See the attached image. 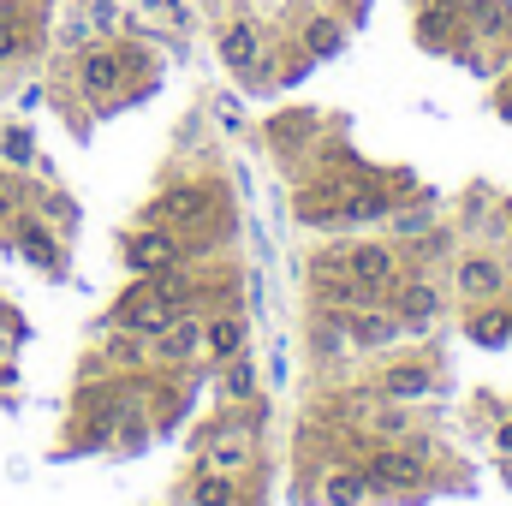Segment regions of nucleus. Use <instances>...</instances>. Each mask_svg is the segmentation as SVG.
Here are the masks:
<instances>
[{
	"instance_id": "1",
	"label": "nucleus",
	"mask_w": 512,
	"mask_h": 506,
	"mask_svg": "<svg viewBox=\"0 0 512 506\" xmlns=\"http://www.w3.org/2000/svg\"><path fill=\"white\" fill-rule=\"evenodd\" d=\"M358 471H364L370 495H393V501H411V495H417V489L429 483V471H435V447H429V441H417V435H405V441L370 447V453L358 459Z\"/></svg>"
},
{
	"instance_id": "2",
	"label": "nucleus",
	"mask_w": 512,
	"mask_h": 506,
	"mask_svg": "<svg viewBox=\"0 0 512 506\" xmlns=\"http://www.w3.org/2000/svg\"><path fill=\"white\" fill-rule=\"evenodd\" d=\"M215 215H221V191L197 185V179L173 185L149 203V227H173V233H203V227H215Z\"/></svg>"
},
{
	"instance_id": "3",
	"label": "nucleus",
	"mask_w": 512,
	"mask_h": 506,
	"mask_svg": "<svg viewBox=\"0 0 512 506\" xmlns=\"http://www.w3.org/2000/svg\"><path fill=\"white\" fill-rule=\"evenodd\" d=\"M346 274L358 280L364 304H387V292L405 280V262L393 245H346Z\"/></svg>"
},
{
	"instance_id": "4",
	"label": "nucleus",
	"mask_w": 512,
	"mask_h": 506,
	"mask_svg": "<svg viewBox=\"0 0 512 506\" xmlns=\"http://www.w3.org/2000/svg\"><path fill=\"white\" fill-rule=\"evenodd\" d=\"M179 310H185V304L161 298V292H155V280H137L126 298L114 304V316H108V322H114V328H131V334H143V340H155V334H161Z\"/></svg>"
},
{
	"instance_id": "5",
	"label": "nucleus",
	"mask_w": 512,
	"mask_h": 506,
	"mask_svg": "<svg viewBox=\"0 0 512 506\" xmlns=\"http://www.w3.org/2000/svg\"><path fill=\"white\" fill-rule=\"evenodd\" d=\"M387 310L399 316L405 334H429L435 316H441V286H435L429 274H405V280L387 292Z\"/></svg>"
},
{
	"instance_id": "6",
	"label": "nucleus",
	"mask_w": 512,
	"mask_h": 506,
	"mask_svg": "<svg viewBox=\"0 0 512 506\" xmlns=\"http://www.w3.org/2000/svg\"><path fill=\"white\" fill-rule=\"evenodd\" d=\"M173 262H185V245H179L173 227H137L126 239V268L137 280H155V274L173 268Z\"/></svg>"
},
{
	"instance_id": "7",
	"label": "nucleus",
	"mask_w": 512,
	"mask_h": 506,
	"mask_svg": "<svg viewBox=\"0 0 512 506\" xmlns=\"http://www.w3.org/2000/svg\"><path fill=\"white\" fill-rule=\"evenodd\" d=\"M149 346H155V358H161L167 370H185L191 358H203V310H197V304H185V310H179V316L149 340Z\"/></svg>"
},
{
	"instance_id": "8",
	"label": "nucleus",
	"mask_w": 512,
	"mask_h": 506,
	"mask_svg": "<svg viewBox=\"0 0 512 506\" xmlns=\"http://www.w3.org/2000/svg\"><path fill=\"white\" fill-rule=\"evenodd\" d=\"M126 54L120 48H84L78 54V90L90 96V102H108V96H120L126 90Z\"/></svg>"
},
{
	"instance_id": "9",
	"label": "nucleus",
	"mask_w": 512,
	"mask_h": 506,
	"mask_svg": "<svg viewBox=\"0 0 512 506\" xmlns=\"http://www.w3.org/2000/svg\"><path fill=\"white\" fill-rule=\"evenodd\" d=\"M453 286H459V298H465V304H489V298H501V292H507V262H501V256H489V251L459 256V262H453Z\"/></svg>"
},
{
	"instance_id": "10",
	"label": "nucleus",
	"mask_w": 512,
	"mask_h": 506,
	"mask_svg": "<svg viewBox=\"0 0 512 506\" xmlns=\"http://www.w3.org/2000/svg\"><path fill=\"white\" fill-rule=\"evenodd\" d=\"M256 459V435L251 423H221L215 435H209V447H203V471H227V477H239V471H251Z\"/></svg>"
},
{
	"instance_id": "11",
	"label": "nucleus",
	"mask_w": 512,
	"mask_h": 506,
	"mask_svg": "<svg viewBox=\"0 0 512 506\" xmlns=\"http://www.w3.org/2000/svg\"><path fill=\"white\" fill-rule=\"evenodd\" d=\"M411 30H417V48H429V54H447V48L465 36V12H459L453 0H423Z\"/></svg>"
},
{
	"instance_id": "12",
	"label": "nucleus",
	"mask_w": 512,
	"mask_h": 506,
	"mask_svg": "<svg viewBox=\"0 0 512 506\" xmlns=\"http://www.w3.org/2000/svg\"><path fill=\"white\" fill-rule=\"evenodd\" d=\"M346 334H352V346L382 352V346H393L405 328H399V316L382 310V304H352V310H346Z\"/></svg>"
},
{
	"instance_id": "13",
	"label": "nucleus",
	"mask_w": 512,
	"mask_h": 506,
	"mask_svg": "<svg viewBox=\"0 0 512 506\" xmlns=\"http://www.w3.org/2000/svg\"><path fill=\"white\" fill-rule=\"evenodd\" d=\"M358 423H364V435L387 447V441H405L411 435V405L405 399H387V393H370V405L358 411Z\"/></svg>"
},
{
	"instance_id": "14",
	"label": "nucleus",
	"mask_w": 512,
	"mask_h": 506,
	"mask_svg": "<svg viewBox=\"0 0 512 506\" xmlns=\"http://www.w3.org/2000/svg\"><path fill=\"white\" fill-rule=\"evenodd\" d=\"M245 340H251V322H245L239 310H215V316H203V352H209L215 364H233V358L245 352Z\"/></svg>"
},
{
	"instance_id": "15",
	"label": "nucleus",
	"mask_w": 512,
	"mask_h": 506,
	"mask_svg": "<svg viewBox=\"0 0 512 506\" xmlns=\"http://www.w3.org/2000/svg\"><path fill=\"white\" fill-rule=\"evenodd\" d=\"M429 387H435V364H429V358H399V364H387L382 381H376V393L405 399V405H417Z\"/></svg>"
},
{
	"instance_id": "16",
	"label": "nucleus",
	"mask_w": 512,
	"mask_h": 506,
	"mask_svg": "<svg viewBox=\"0 0 512 506\" xmlns=\"http://www.w3.org/2000/svg\"><path fill=\"white\" fill-rule=\"evenodd\" d=\"M221 66L239 72V78H251L256 66H262V30H256L251 18H233L221 30Z\"/></svg>"
},
{
	"instance_id": "17",
	"label": "nucleus",
	"mask_w": 512,
	"mask_h": 506,
	"mask_svg": "<svg viewBox=\"0 0 512 506\" xmlns=\"http://www.w3.org/2000/svg\"><path fill=\"white\" fill-rule=\"evenodd\" d=\"M465 36L512 48V0H465Z\"/></svg>"
},
{
	"instance_id": "18",
	"label": "nucleus",
	"mask_w": 512,
	"mask_h": 506,
	"mask_svg": "<svg viewBox=\"0 0 512 506\" xmlns=\"http://www.w3.org/2000/svg\"><path fill=\"white\" fill-rule=\"evenodd\" d=\"M316 501L322 506H370V483H364V471L358 465H328L322 471V483H316Z\"/></svg>"
},
{
	"instance_id": "19",
	"label": "nucleus",
	"mask_w": 512,
	"mask_h": 506,
	"mask_svg": "<svg viewBox=\"0 0 512 506\" xmlns=\"http://www.w3.org/2000/svg\"><path fill=\"white\" fill-rule=\"evenodd\" d=\"M465 334H471V346H507L512 340V310L501 298H489V304H471V316H465Z\"/></svg>"
},
{
	"instance_id": "20",
	"label": "nucleus",
	"mask_w": 512,
	"mask_h": 506,
	"mask_svg": "<svg viewBox=\"0 0 512 506\" xmlns=\"http://www.w3.org/2000/svg\"><path fill=\"white\" fill-rule=\"evenodd\" d=\"M298 42H304L310 60H334V54L346 48V24H340L334 12H310V18L298 24Z\"/></svg>"
},
{
	"instance_id": "21",
	"label": "nucleus",
	"mask_w": 512,
	"mask_h": 506,
	"mask_svg": "<svg viewBox=\"0 0 512 506\" xmlns=\"http://www.w3.org/2000/svg\"><path fill=\"white\" fill-rule=\"evenodd\" d=\"M239 477H227V471H197V483H191V495L185 506H239Z\"/></svg>"
},
{
	"instance_id": "22",
	"label": "nucleus",
	"mask_w": 512,
	"mask_h": 506,
	"mask_svg": "<svg viewBox=\"0 0 512 506\" xmlns=\"http://www.w3.org/2000/svg\"><path fill=\"white\" fill-rule=\"evenodd\" d=\"M346 346H352L346 310H316V322H310V352H316V358H334V352H346Z\"/></svg>"
},
{
	"instance_id": "23",
	"label": "nucleus",
	"mask_w": 512,
	"mask_h": 506,
	"mask_svg": "<svg viewBox=\"0 0 512 506\" xmlns=\"http://www.w3.org/2000/svg\"><path fill=\"white\" fill-rule=\"evenodd\" d=\"M387 227H393V239H423V233L435 227L429 197H423V203H393V209H387Z\"/></svg>"
},
{
	"instance_id": "24",
	"label": "nucleus",
	"mask_w": 512,
	"mask_h": 506,
	"mask_svg": "<svg viewBox=\"0 0 512 506\" xmlns=\"http://www.w3.org/2000/svg\"><path fill=\"white\" fill-rule=\"evenodd\" d=\"M102 364H114V370H137V364H143V334L114 328V334H108V352H102Z\"/></svg>"
},
{
	"instance_id": "25",
	"label": "nucleus",
	"mask_w": 512,
	"mask_h": 506,
	"mask_svg": "<svg viewBox=\"0 0 512 506\" xmlns=\"http://www.w3.org/2000/svg\"><path fill=\"white\" fill-rule=\"evenodd\" d=\"M268 137H274V149H298V143L316 137V114H286V120L268 126Z\"/></svg>"
},
{
	"instance_id": "26",
	"label": "nucleus",
	"mask_w": 512,
	"mask_h": 506,
	"mask_svg": "<svg viewBox=\"0 0 512 506\" xmlns=\"http://www.w3.org/2000/svg\"><path fill=\"white\" fill-rule=\"evenodd\" d=\"M221 393H227V399H239V405H251V399H256V370L245 364V352L221 370Z\"/></svg>"
},
{
	"instance_id": "27",
	"label": "nucleus",
	"mask_w": 512,
	"mask_h": 506,
	"mask_svg": "<svg viewBox=\"0 0 512 506\" xmlns=\"http://www.w3.org/2000/svg\"><path fill=\"white\" fill-rule=\"evenodd\" d=\"M18 251L30 256L36 268H54V262H60V251H54V239H48V233H42L36 221H24V227H18Z\"/></svg>"
},
{
	"instance_id": "28",
	"label": "nucleus",
	"mask_w": 512,
	"mask_h": 506,
	"mask_svg": "<svg viewBox=\"0 0 512 506\" xmlns=\"http://www.w3.org/2000/svg\"><path fill=\"white\" fill-rule=\"evenodd\" d=\"M0 149H6V161H30V131L12 126L6 137H0Z\"/></svg>"
},
{
	"instance_id": "29",
	"label": "nucleus",
	"mask_w": 512,
	"mask_h": 506,
	"mask_svg": "<svg viewBox=\"0 0 512 506\" xmlns=\"http://www.w3.org/2000/svg\"><path fill=\"white\" fill-rule=\"evenodd\" d=\"M495 108H501V120H512V78H501V90H495Z\"/></svg>"
},
{
	"instance_id": "30",
	"label": "nucleus",
	"mask_w": 512,
	"mask_h": 506,
	"mask_svg": "<svg viewBox=\"0 0 512 506\" xmlns=\"http://www.w3.org/2000/svg\"><path fill=\"white\" fill-rule=\"evenodd\" d=\"M12 209H18V203H12V191H6V185H0V227H6V221H12Z\"/></svg>"
},
{
	"instance_id": "31",
	"label": "nucleus",
	"mask_w": 512,
	"mask_h": 506,
	"mask_svg": "<svg viewBox=\"0 0 512 506\" xmlns=\"http://www.w3.org/2000/svg\"><path fill=\"white\" fill-rule=\"evenodd\" d=\"M501 447H507V453H512V417H507V423H501Z\"/></svg>"
},
{
	"instance_id": "32",
	"label": "nucleus",
	"mask_w": 512,
	"mask_h": 506,
	"mask_svg": "<svg viewBox=\"0 0 512 506\" xmlns=\"http://www.w3.org/2000/svg\"><path fill=\"white\" fill-rule=\"evenodd\" d=\"M0 6H18V0H0Z\"/></svg>"
},
{
	"instance_id": "33",
	"label": "nucleus",
	"mask_w": 512,
	"mask_h": 506,
	"mask_svg": "<svg viewBox=\"0 0 512 506\" xmlns=\"http://www.w3.org/2000/svg\"><path fill=\"white\" fill-rule=\"evenodd\" d=\"M239 506H245V501H239Z\"/></svg>"
}]
</instances>
